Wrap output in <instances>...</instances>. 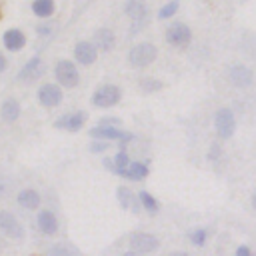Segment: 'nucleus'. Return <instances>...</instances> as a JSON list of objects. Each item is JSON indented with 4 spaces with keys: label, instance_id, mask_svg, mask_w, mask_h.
<instances>
[{
    "label": "nucleus",
    "instance_id": "15",
    "mask_svg": "<svg viewBox=\"0 0 256 256\" xmlns=\"http://www.w3.org/2000/svg\"><path fill=\"white\" fill-rule=\"evenodd\" d=\"M42 74H44V62H42V58H40V56H32V58L18 70L16 80H18V82H32V80H36V78L42 76Z\"/></svg>",
    "mask_w": 256,
    "mask_h": 256
},
{
    "label": "nucleus",
    "instance_id": "3",
    "mask_svg": "<svg viewBox=\"0 0 256 256\" xmlns=\"http://www.w3.org/2000/svg\"><path fill=\"white\" fill-rule=\"evenodd\" d=\"M164 40H166L168 46L178 48V50H184V48H188V46L192 44L194 32H192V28H190L186 22H182V20H172V22L168 24L166 32H164Z\"/></svg>",
    "mask_w": 256,
    "mask_h": 256
},
{
    "label": "nucleus",
    "instance_id": "9",
    "mask_svg": "<svg viewBox=\"0 0 256 256\" xmlns=\"http://www.w3.org/2000/svg\"><path fill=\"white\" fill-rule=\"evenodd\" d=\"M72 56H74V62L78 66H84V68H90L96 64L100 52L98 48L92 44V40H78L72 48Z\"/></svg>",
    "mask_w": 256,
    "mask_h": 256
},
{
    "label": "nucleus",
    "instance_id": "17",
    "mask_svg": "<svg viewBox=\"0 0 256 256\" xmlns=\"http://www.w3.org/2000/svg\"><path fill=\"white\" fill-rule=\"evenodd\" d=\"M30 12L38 20H52L58 12V4H56V0H32Z\"/></svg>",
    "mask_w": 256,
    "mask_h": 256
},
{
    "label": "nucleus",
    "instance_id": "5",
    "mask_svg": "<svg viewBox=\"0 0 256 256\" xmlns=\"http://www.w3.org/2000/svg\"><path fill=\"white\" fill-rule=\"evenodd\" d=\"M120 100H122V90H120V86L110 84V82L100 84V86L92 92V96H90L92 106H94V108H100V110L114 108V106L120 104Z\"/></svg>",
    "mask_w": 256,
    "mask_h": 256
},
{
    "label": "nucleus",
    "instance_id": "2",
    "mask_svg": "<svg viewBox=\"0 0 256 256\" xmlns=\"http://www.w3.org/2000/svg\"><path fill=\"white\" fill-rule=\"evenodd\" d=\"M54 80H56L58 86H62L66 90L78 88L80 86V70H78V64L74 60H68V58L56 60V64H54Z\"/></svg>",
    "mask_w": 256,
    "mask_h": 256
},
{
    "label": "nucleus",
    "instance_id": "13",
    "mask_svg": "<svg viewBox=\"0 0 256 256\" xmlns=\"http://www.w3.org/2000/svg\"><path fill=\"white\" fill-rule=\"evenodd\" d=\"M228 80L236 88H250L254 84V72L246 64H232L228 68Z\"/></svg>",
    "mask_w": 256,
    "mask_h": 256
},
{
    "label": "nucleus",
    "instance_id": "10",
    "mask_svg": "<svg viewBox=\"0 0 256 256\" xmlns=\"http://www.w3.org/2000/svg\"><path fill=\"white\" fill-rule=\"evenodd\" d=\"M86 120H88V112H84V110L66 112V114H62V116H58L54 120V128L66 130V132H80L84 128Z\"/></svg>",
    "mask_w": 256,
    "mask_h": 256
},
{
    "label": "nucleus",
    "instance_id": "12",
    "mask_svg": "<svg viewBox=\"0 0 256 256\" xmlns=\"http://www.w3.org/2000/svg\"><path fill=\"white\" fill-rule=\"evenodd\" d=\"M0 232L10 238V240H22L24 238V228L22 224L16 220L14 214H10L8 210H0Z\"/></svg>",
    "mask_w": 256,
    "mask_h": 256
},
{
    "label": "nucleus",
    "instance_id": "8",
    "mask_svg": "<svg viewBox=\"0 0 256 256\" xmlns=\"http://www.w3.org/2000/svg\"><path fill=\"white\" fill-rule=\"evenodd\" d=\"M214 128L220 140H230L236 132V118L230 108H218L214 114Z\"/></svg>",
    "mask_w": 256,
    "mask_h": 256
},
{
    "label": "nucleus",
    "instance_id": "31",
    "mask_svg": "<svg viewBox=\"0 0 256 256\" xmlns=\"http://www.w3.org/2000/svg\"><path fill=\"white\" fill-rule=\"evenodd\" d=\"M98 124H102V126H122V120L116 118V116H102L98 120Z\"/></svg>",
    "mask_w": 256,
    "mask_h": 256
},
{
    "label": "nucleus",
    "instance_id": "29",
    "mask_svg": "<svg viewBox=\"0 0 256 256\" xmlns=\"http://www.w3.org/2000/svg\"><path fill=\"white\" fill-rule=\"evenodd\" d=\"M206 238H208V232H206L204 228L194 230V232H192V236H190V240H192V244H194V246H204V244H206Z\"/></svg>",
    "mask_w": 256,
    "mask_h": 256
},
{
    "label": "nucleus",
    "instance_id": "25",
    "mask_svg": "<svg viewBox=\"0 0 256 256\" xmlns=\"http://www.w3.org/2000/svg\"><path fill=\"white\" fill-rule=\"evenodd\" d=\"M138 200L142 202V206L150 212V214H158V210H160V204H158V200L154 198V196H150L148 192H140L138 194Z\"/></svg>",
    "mask_w": 256,
    "mask_h": 256
},
{
    "label": "nucleus",
    "instance_id": "33",
    "mask_svg": "<svg viewBox=\"0 0 256 256\" xmlns=\"http://www.w3.org/2000/svg\"><path fill=\"white\" fill-rule=\"evenodd\" d=\"M236 256H252V250H250L248 246H240V248L236 250Z\"/></svg>",
    "mask_w": 256,
    "mask_h": 256
},
{
    "label": "nucleus",
    "instance_id": "30",
    "mask_svg": "<svg viewBox=\"0 0 256 256\" xmlns=\"http://www.w3.org/2000/svg\"><path fill=\"white\" fill-rule=\"evenodd\" d=\"M110 148V144L106 142V140H94L92 144H90V152H94V154H102V152H106Z\"/></svg>",
    "mask_w": 256,
    "mask_h": 256
},
{
    "label": "nucleus",
    "instance_id": "22",
    "mask_svg": "<svg viewBox=\"0 0 256 256\" xmlns=\"http://www.w3.org/2000/svg\"><path fill=\"white\" fill-rule=\"evenodd\" d=\"M18 204L26 210H36L40 206V194L36 190H22L18 194Z\"/></svg>",
    "mask_w": 256,
    "mask_h": 256
},
{
    "label": "nucleus",
    "instance_id": "34",
    "mask_svg": "<svg viewBox=\"0 0 256 256\" xmlns=\"http://www.w3.org/2000/svg\"><path fill=\"white\" fill-rule=\"evenodd\" d=\"M102 164H104L110 172H114V162H112V158H104V160H102Z\"/></svg>",
    "mask_w": 256,
    "mask_h": 256
},
{
    "label": "nucleus",
    "instance_id": "23",
    "mask_svg": "<svg viewBox=\"0 0 256 256\" xmlns=\"http://www.w3.org/2000/svg\"><path fill=\"white\" fill-rule=\"evenodd\" d=\"M112 162H114V174H118V176L124 178V172H126V168H128V164H130L128 152H126V150H120V152L112 158Z\"/></svg>",
    "mask_w": 256,
    "mask_h": 256
},
{
    "label": "nucleus",
    "instance_id": "11",
    "mask_svg": "<svg viewBox=\"0 0 256 256\" xmlns=\"http://www.w3.org/2000/svg\"><path fill=\"white\" fill-rule=\"evenodd\" d=\"M26 42H28V40H26L24 30H20V28H16V26L6 28V30L2 32V46H4V50L10 52V54L22 52V50L26 48Z\"/></svg>",
    "mask_w": 256,
    "mask_h": 256
},
{
    "label": "nucleus",
    "instance_id": "37",
    "mask_svg": "<svg viewBox=\"0 0 256 256\" xmlns=\"http://www.w3.org/2000/svg\"><path fill=\"white\" fill-rule=\"evenodd\" d=\"M252 204H254V208H256V194H254V198H252Z\"/></svg>",
    "mask_w": 256,
    "mask_h": 256
},
{
    "label": "nucleus",
    "instance_id": "27",
    "mask_svg": "<svg viewBox=\"0 0 256 256\" xmlns=\"http://www.w3.org/2000/svg\"><path fill=\"white\" fill-rule=\"evenodd\" d=\"M140 88L146 92V94H152V92H160L164 88V84L156 78H142L140 80Z\"/></svg>",
    "mask_w": 256,
    "mask_h": 256
},
{
    "label": "nucleus",
    "instance_id": "32",
    "mask_svg": "<svg viewBox=\"0 0 256 256\" xmlns=\"http://www.w3.org/2000/svg\"><path fill=\"white\" fill-rule=\"evenodd\" d=\"M6 70H8V56H6L4 50H0V74L6 72Z\"/></svg>",
    "mask_w": 256,
    "mask_h": 256
},
{
    "label": "nucleus",
    "instance_id": "7",
    "mask_svg": "<svg viewBox=\"0 0 256 256\" xmlns=\"http://www.w3.org/2000/svg\"><path fill=\"white\" fill-rule=\"evenodd\" d=\"M36 100L44 108H56L64 100V88L58 86L56 82H46L36 90Z\"/></svg>",
    "mask_w": 256,
    "mask_h": 256
},
{
    "label": "nucleus",
    "instance_id": "21",
    "mask_svg": "<svg viewBox=\"0 0 256 256\" xmlns=\"http://www.w3.org/2000/svg\"><path fill=\"white\" fill-rule=\"evenodd\" d=\"M148 174H150V170H148V164L146 162H130L128 168H126V172H124V178L142 182Z\"/></svg>",
    "mask_w": 256,
    "mask_h": 256
},
{
    "label": "nucleus",
    "instance_id": "39",
    "mask_svg": "<svg viewBox=\"0 0 256 256\" xmlns=\"http://www.w3.org/2000/svg\"><path fill=\"white\" fill-rule=\"evenodd\" d=\"M32 256H40V254H32Z\"/></svg>",
    "mask_w": 256,
    "mask_h": 256
},
{
    "label": "nucleus",
    "instance_id": "38",
    "mask_svg": "<svg viewBox=\"0 0 256 256\" xmlns=\"http://www.w3.org/2000/svg\"><path fill=\"white\" fill-rule=\"evenodd\" d=\"M202 2H212V0H202Z\"/></svg>",
    "mask_w": 256,
    "mask_h": 256
},
{
    "label": "nucleus",
    "instance_id": "14",
    "mask_svg": "<svg viewBox=\"0 0 256 256\" xmlns=\"http://www.w3.org/2000/svg\"><path fill=\"white\" fill-rule=\"evenodd\" d=\"M160 248V242L156 236L148 234V232H136L130 236V250H136V252H142V254H150V252H156Z\"/></svg>",
    "mask_w": 256,
    "mask_h": 256
},
{
    "label": "nucleus",
    "instance_id": "35",
    "mask_svg": "<svg viewBox=\"0 0 256 256\" xmlns=\"http://www.w3.org/2000/svg\"><path fill=\"white\" fill-rule=\"evenodd\" d=\"M122 256H144L142 252H136V250H128V252H124Z\"/></svg>",
    "mask_w": 256,
    "mask_h": 256
},
{
    "label": "nucleus",
    "instance_id": "18",
    "mask_svg": "<svg viewBox=\"0 0 256 256\" xmlns=\"http://www.w3.org/2000/svg\"><path fill=\"white\" fill-rule=\"evenodd\" d=\"M20 114H22V108H20V102L16 98H6L2 102V106H0V118L4 122L12 124V122H16L20 118Z\"/></svg>",
    "mask_w": 256,
    "mask_h": 256
},
{
    "label": "nucleus",
    "instance_id": "19",
    "mask_svg": "<svg viewBox=\"0 0 256 256\" xmlns=\"http://www.w3.org/2000/svg\"><path fill=\"white\" fill-rule=\"evenodd\" d=\"M36 222H38L40 232L46 234V236H54L58 232V220H56L54 212H50V210H40Z\"/></svg>",
    "mask_w": 256,
    "mask_h": 256
},
{
    "label": "nucleus",
    "instance_id": "1",
    "mask_svg": "<svg viewBox=\"0 0 256 256\" xmlns=\"http://www.w3.org/2000/svg\"><path fill=\"white\" fill-rule=\"evenodd\" d=\"M124 14L130 20V36L140 34L150 24V6L146 0H126Z\"/></svg>",
    "mask_w": 256,
    "mask_h": 256
},
{
    "label": "nucleus",
    "instance_id": "4",
    "mask_svg": "<svg viewBox=\"0 0 256 256\" xmlns=\"http://www.w3.org/2000/svg\"><path fill=\"white\" fill-rule=\"evenodd\" d=\"M158 58V46L152 42H136L128 50V64L132 68H148Z\"/></svg>",
    "mask_w": 256,
    "mask_h": 256
},
{
    "label": "nucleus",
    "instance_id": "20",
    "mask_svg": "<svg viewBox=\"0 0 256 256\" xmlns=\"http://www.w3.org/2000/svg\"><path fill=\"white\" fill-rule=\"evenodd\" d=\"M178 12H180V0H166V2L158 8L156 18H158L160 22H168V20H174V18L178 16Z\"/></svg>",
    "mask_w": 256,
    "mask_h": 256
},
{
    "label": "nucleus",
    "instance_id": "26",
    "mask_svg": "<svg viewBox=\"0 0 256 256\" xmlns=\"http://www.w3.org/2000/svg\"><path fill=\"white\" fill-rule=\"evenodd\" d=\"M34 32H36L38 38H50L56 32V26H54L52 20H40V24L34 28Z\"/></svg>",
    "mask_w": 256,
    "mask_h": 256
},
{
    "label": "nucleus",
    "instance_id": "6",
    "mask_svg": "<svg viewBox=\"0 0 256 256\" xmlns=\"http://www.w3.org/2000/svg\"><path fill=\"white\" fill-rule=\"evenodd\" d=\"M90 138L92 140H106V142H120L122 146H126L128 142L134 140V134L122 130L120 126H102L96 124L94 128H90Z\"/></svg>",
    "mask_w": 256,
    "mask_h": 256
},
{
    "label": "nucleus",
    "instance_id": "24",
    "mask_svg": "<svg viewBox=\"0 0 256 256\" xmlns=\"http://www.w3.org/2000/svg\"><path fill=\"white\" fill-rule=\"evenodd\" d=\"M116 196H118V202L122 204V208L132 210V206H134L136 198H134V194H132V192H130L126 186H120V188L116 190Z\"/></svg>",
    "mask_w": 256,
    "mask_h": 256
},
{
    "label": "nucleus",
    "instance_id": "28",
    "mask_svg": "<svg viewBox=\"0 0 256 256\" xmlns=\"http://www.w3.org/2000/svg\"><path fill=\"white\" fill-rule=\"evenodd\" d=\"M48 256H82L76 248H70L66 244H58L54 248H50V254Z\"/></svg>",
    "mask_w": 256,
    "mask_h": 256
},
{
    "label": "nucleus",
    "instance_id": "36",
    "mask_svg": "<svg viewBox=\"0 0 256 256\" xmlns=\"http://www.w3.org/2000/svg\"><path fill=\"white\" fill-rule=\"evenodd\" d=\"M170 256H190V254L188 252H172Z\"/></svg>",
    "mask_w": 256,
    "mask_h": 256
},
{
    "label": "nucleus",
    "instance_id": "16",
    "mask_svg": "<svg viewBox=\"0 0 256 256\" xmlns=\"http://www.w3.org/2000/svg\"><path fill=\"white\" fill-rule=\"evenodd\" d=\"M92 44L98 48V52H104V54L112 52L114 46H116L114 30H110V28H96L94 34H92Z\"/></svg>",
    "mask_w": 256,
    "mask_h": 256
}]
</instances>
